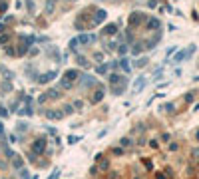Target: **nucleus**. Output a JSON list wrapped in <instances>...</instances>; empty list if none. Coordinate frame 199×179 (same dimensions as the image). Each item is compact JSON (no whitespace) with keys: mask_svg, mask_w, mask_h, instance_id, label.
Instances as JSON below:
<instances>
[{"mask_svg":"<svg viewBox=\"0 0 199 179\" xmlns=\"http://www.w3.org/2000/svg\"><path fill=\"white\" fill-rule=\"evenodd\" d=\"M120 143H122V147H127V145L131 143V139H129V137H122V139H120Z\"/></svg>","mask_w":199,"mask_h":179,"instance_id":"bb28decb","label":"nucleus"},{"mask_svg":"<svg viewBox=\"0 0 199 179\" xmlns=\"http://www.w3.org/2000/svg\"><path fill=\"white\" fill-rule=\"evenodd\" d=\"M126 88H127V84H118V86H111L109 92H111L114 96H122V94L126 92Z\"/></svg>","mask_w":199,"mask_h":179,"instance_id":"1a4fd4ad","label":"nucleus"},{"mask_svg":"<svg viewBox=\"0 0 199 179\" xmlns=\"http://www.w3.org/2000/svg\"><path fill=\"white\" fill-rule=\"evenodd\" d=\"M145 84H147V80L140 76V78H137V80L133 82V88H131V94H140V92H142V90L145 88Z\"/></svg>","mask_w":199,"mask_h":179,"instance_id":"423d86ee","label":"nucleus"},{"mask_svg":"<svg viewBox=\"0 0 199 179\" xmlns=\"http://www.w3.org/2000/svg\"><path fill=\"white\" fill-rule=\"evenodd\" d=\"M102 98H104V92H102V90H98V92H96V96L92 98V104H98V102H102Z\"/></svg>","mask_w":199,"mask_h":179,"instance_id":"a211bd4d","label":"nucleus"},{"mask_svg":"<svg viewBox=\"0 0 199 179\" xmlns=\"http://www.w3.org/2000/svg\"><path fill=\"white\" fill-rule=\"evenodd\" d=\"M118 64H120V68L126 72V74H129V72H131V66H129V60H127V58H122Z\"/></svg>","mask_w":199,"mask_h":179,"instance_id":"ddd939ff","label":"nucleus"},{"mask_svg":"<svg viewBox=\"0 0 199 179\" xmlns=\"http://www.w3.org/2000/svg\"><path fill=\"white\" fill-rule=\"evenodd\" d=\"M68 141H70V143H78V141H80V137H76V135H70V137H68Z\"/></svg>","mask_w":199,"mask_h":179,"instance_id":"7c9ffc66","label":"nucleus"},{"mask_svg":"<svg viewBox=\"0 0 199 179\" xmlns=\"http://www.w3.org/2000/svg\"><path fill=\"white\" fill-rule=\"evenodd\" d=\"M72 111H74V107H72V106H64V115H70Z\"/></svg>","mask_w":199,"mask_h":179,"instance_id":"cd10ccee","label":"nucleus"},{"mask_svg":"<svg viewBox=\"0 0 199 179\" xmlns=\"http://www.w3.org/2000/svg\"><path fill=\"white\" fill-rule=\"evenodd\" d=\"M78 78H80V72H78V70H68L66 74H64V78H62V80H64V82H68V84H74Z\"/></svg>","mask_w":199,"mask_h":179,"instance_id":"0eeeda50","label":"nucleus"},{"mask_svg":"<svg viewBox=\"0 0 199 179\" xmlns=\"http://www.w3.org/2000/svg\"><path fill=\"white\" fill-rule=\"evenodd\" d=\"M6 10H8V2H6V0H0V16H2Z\"/></svg>","mask_w":199,"mask_h":179,"instance_id":"5701e85b","label":"nucleus"},{"mask_svg":"<svg viewBox=\"0 0 199 179\" xmlns=\"http://www.w3.org/2000/svg\"><path fill=\"white\" fill-rule=\"evenodd\" d=\"M56 8V0H46V4H44V12L46 14H52Z\"/></svg>","mask_w":199,"mask_h":179,"instance_id":"f8f14e48","label":"nucleus"},{"mask_svg":"<svg viewBox=\"0 0 199 179\" xmlns=\"http://www.w3.org/2000/svg\"><path fill=\"white\" fill-rule=\"evenodd\" d=\"M118 52L122 54V56H126V52H127V42H124V44H122V46L118 48Z\"/></svg>","mask_w":199,"mask_h":179,"instance_id":"393cba45","label":"nucleus"},{"mask_svg":"<svg viewBox=\"0 0 199 179\" xmlns=\"http://www.w3.org/2000/svg\"><path fill=\"white\" fill-rule=\"evenodd\" d=\"M22 163H24V161H22V157H18V155H16L12 165H14V169H22Z\"/></svg>","mask_w":199,"mask_h":179,"instance_id":"4be33fe9","label":"nucleus"},{"mask_svg":"<svg viewBox=\"0 0 199 179\" xmlns=\"http://www.w3.org/2000/svg\"><path fill=\"white\" fill-rule=\"evenodd\" d=\"M96 72H98V74H106V72H108V66H106V64H102V66H98V68H96Z\"/></svg>","mask_w":199,"mask_h":179,"instance_id":"a878e982","label":"nucleus"},{"mask_svg":"<svg viewBox=\"0 0 199 179\" xmlns=\"http://www.w3.org/2000/svg\"><path fill=\"white\" fill-rule=\"evenodd\" d=\"M108 82H109V86H118V84H127L129 80H127L126 76H122V74H109Z\"/></svg>","mask_w":199,"mask_h":179,"instance_id":"7ed1b4c3","label":"nucleus"},{"mask_svg":"<svg viewBox=\"0 0 199 179\" xmlns=\"http://www.w3.org/2000/svg\"><path fill=\"white\" fill-rule=\"evenodd\" d=\"M44 149H46V137H44V139H42V137H40V139H36V141L32 143V151H34V153H44Z\"/></svg>","mask_w":199,"mask_h":179,"instance_id":"39448f33","label":"nucleus"},{"mask_svg":"<svg viewBox=\"0 0 199 179\" xmlns=\"http://www.w3.org/2000/svg\"><path fill=\"white\" fill-rule=\"evenodd\" d=\"M96 40H98V38H96L94 34H82L80 38H78L80 44H92V42H96Z\"/></svg>","mask_w":199,"mask_h":179,"instance_id":"9d476101","label":"nucleus"},{"mask_svg":"<svg viewBox=\"0 0 199 179\" xmlns=\"http://www.w3.org/2000/svg\"><path fill=\"white\" fill-rule=\"evenodd\" d=\"M60 96H62V94H60L58 90H50V92H48V98H52V100H56V98H60Z\"/></svg>","mask_w":199,"mask_h":179,"instance_id":"b1692460","label":"nucleus"},{"mask_svg":"<svg viewBox=\"0 0 199 179\" xmlns=\"http://www.w3.org/2000/svg\"><path fill=\"white\" fill-rule=\"evenodd\" d=\"M78 46H80V42H78V38H74V40H70V50H72V52H78Z\"/></svg>","mask_w":199,"mask_h":179,"instance_id":"412c9836","label":"nucleus"},{"mask_svg":"<svg viewBox=\"0 0 199 179\" xmlns=\"http://www.w3.org/2000/svg\"><path fill=\"white\" fill-rule=\"evenodd\" d=\"M195 137H197V139H199V131H197V135H195Z\"/></svg>","mask_w":199,"mask_h":179,"instance_id":"58836bf2","label":"nucleus"},{"mask_svg":"<svg viewBox=\"0 0 199 179\" xmlns=\"http://www.w3.org/2000/svg\"><path fill=\"white\" fill-rule=\"evenodd\" d=\"M144 48H145L144 42H135V44H133V48H131V52L135 54V56H140V54L144 52Z\"/></svg>","mask_w":199,"mask_h":179,"instance_id":"4468645a","label":"nucleus"},{"mask_svg":"<svg viewBox=\"0 0 199 179\" xmlns=\"http://www.w3.org/2000/svg\"><path fill=\"white\" fill-rule=\"evenodd\" d=\"M193 52H195V46H189L187 50H181V52H177V54H175L173 62H175V64H179V62H183L185 58H189V56H191Z\"/></svg>","mask_w":199,"mask_h":179,"instance_id":"f03ea898","label":"nucleus"},{"mask_svg":"<svg viewBox=\"0 0 199 179\" xmlns=\"http://www.w3.org/2000/svg\"><path fill=\"white\" fill-rule=\"evenodd\" d=\"M8 42V36H0V44H6Z\"/></svg>","mask_w":199,"mask_h":179,"instance_id":"c9c22d12","label":"nucleus"},{"mask_svg":"<svg viewBox=\"0 0 199 179\" xmlns=\"http://www.w3.org/2000/svg\"><path fill=\"white\" fill-rule=\"evenodd\" d=\"M108 18V12L106 10H96V14H94V18H92V26H98V24H102L104 20Z\"/></svg>","mask_w":199,"mask_h":179,"instance_id":"20e7f679","label":"nucleus"},{"mask_svg":"<svg viewBox=\"0 0 199 179\" xmlns=\"http://www.w3.org/2000/svg\"><path fill=\"white\" fill-rule=\"evenodd\" d=\"M18 131H26V124H24V122H20V124H18Z\"/></svg>","mask_w":199,"mask_h":179,"instance_id":"2f4dec72","label":"nucleus"},{"mask_svg":"<svg viewBox=\"0 0 199 179\" xmlns=\"http://www.w3.org/2000/svg\"><path fill=\"white\" fill-rule=\"evenodd\" d=\"M20 175H22V179H28L30 175H28V169H20Z\"/></svg>","mask_w":199,"mask_h":179,"instance_id":"c756f323","label":"nucleus"},{"mask_svg":"<svg viewBox=\"0 0 199 179\" xmlns=\"http://www.w3.org/2000/svg\"><path fill=\"white\" fill-rule=\"evenodd\" d=\"M116 32H118V26H116V24H106V26H104V34H116Z\"/></svg>","mask_w":199,"mask_h":179,"instance_id":"2eb2a0df","label":"nucleus"},{"mask_svg":"<svg viewBox=\"0 0 199 179\" xmlns=\"http://www.w3.org/2000/svg\"><path fill=\"white\" fill-rule=\"evenodd\" d=\"M114 153H116V155H122V153H124V149H120V147H116V149H114Z\"/></svg>","mask_w":199,"mask_h":179,"instance_id":"f704fd0d","label":"nucleus"},{"mask_svg":"<svg viewBox=\"0 0 199 179\" xmlns=\"http://www.w3.org/2000/svg\"><path fill=\"white\" fill-rule=\"evenodd\" d=\"M159 26H161V22H159L157 18H147V28L153 30V28H159Z\"/></svg>","mask_w":199,"mask_h":179,"instance_id":"dca6fc26","label":"nucleus"},{"mask_svg":"<svg viewBox=\"0 0 199 179\" xmlns=\"http://www.w3.org/2000/svg\"><path fill=\"white\" fill-rule=\"evenodd\" d=\"M56 74H58V72H46V74H42V76L38 78V82H40V84H48V82H52L56 78Z\"/></svg>","mask_w":199,"mask_h":179,"instance_id":"6e6552de","label":"nucleus"},{"mask_svg":"<svg viewBox=\"0 0 199 179\" xmlns=\"http://www.w3.org/2000/svg\"><path fill=\"white\" fill-rule=\"evenodd\" d=\"M8 141H10V143H16V135H14V133H10V135H8Z\"/></svg>","mask_w":199,"mask_h":179,"instance_id":"473e14b6","label":"nucleus"},{"mask_svg":"<svg viewBox=\"0 0 199 179\" xmlns=\"http://www.w3.org/2000/svg\"><path fill=\"white\" fill-rule=\"evenodd\" d=\"M76 62H78V66H82V68H88V60H86L84 56L76 54Z\"/></svg>","mask_w":199,"mask_h":179,"instance_id":"f3484780","label":"nucleus"},{"mask_svg":"<svg viewBox=\"0 0 199 179\" xmlns=\"http://www.w3.org/2000/svg\"><path fill=\"white\" fill-rule=\"evenodd\" d=\"M4 133V125H2V122H0V135Z\"/></svg>","mask_w":199,"mask_h":179,"instance_id":"e433bc0d","label":"nucleus"},{"mask_svg":"<svg viewBox=\"0 0 199 179\" xmlns=\"http://www.w3.org/2000/svg\"><path fill=\"white\" fill-rule=\"evenodd\" d=\"M58 177H60V169H54V171H52V175H50L48 179H58Z\"/></svg>","mask_w":199,"mask_h":179,"instance_id":"c85d7f7f","label":"nucleus"},{"mask_svg":"<svg viewBox=\"0 0 199 179\" xmlns=\"http://www.w3.org/2000/svg\"><path fill=\"white\" fill-rule=\"evenodd\" d=\"M145 64H147V58H140V60H135V62H133V66H135V68H144Z\"/></svg>","mask_w":199,"mask_h":179,"instance_id":"aec40b11","label":"nucleus"},{"mask_svg":"<svg viewBox=\"0 0 199 179\" xmlns=\"http://www.w3.org/2000/svg\"><path fill=\"white\" fill-rule=\"evenodd\" d=\"M147 22V16L142 14V12H131L129 14V26H137V24H144Z\"/></svg>","mask_w":199,"mask_h":179,"instance_id":"f257e3e1","label":"nucleus"},{"mask_svg":"<svg viewBox=\"0 0 199 179\" xmlns=\"http://www.w3.org/2000/svg\"><path fill=\"white\" fill-rule=\"evenodd\" d=\"M26 8H28L30 14H34V12H36V4H34V0H26Z\"/></svg>","mask_w":199,"mask_h":179,"instance_id":"6ab92c4d","label":"nucleus"},{"mask_svg":"<svg viewBox=\"0 0 199 179\" xmlns=\"http://www.w3.org/2000/svg\"><path fill=\"white\" fill-rule=\"evenodd\" d=\"M155 179H165V177H163L161 173H157V175H155Z\"/></svg>","mask_w":199,"mask_h":179,"instance_id":"4c0bfd02","label":"nucleus"},{"mask_svg":"<svg viewBox=\"0 0 199 179\" xmlns=\"http://www.w3.org/2000/svg\"><path fill=\"white\" fill-rule=\"evenodd\" d=\"M173 107H175L173 104H165V111H173Z\"/></svg>","mask_w":199,"mask_h":179,"instance_id":"72a5a7b5","label":"nucleus"},{"mask_svg":"<svg viewBox=\"0 0 199 179\" xmlns=\"http://www.w3.org/2000/svg\"><path fill=\"white\" fill-rule=\"evenodd\" d=\"M72 2H76V0H72Z\"/></svg>","mask_w":199,"mask_h":179,"instance_id":"ea45409f","label":"nucleus"},{"mask_svg":"<svg viewBox=\"0 0 199 179\" xmlns=\"http://www.w3.org/2000/svg\"><path fill=\"white\" fill-rule=\"evenodd\" d=\"M80 86H84V88H90V86H96V80H94L92 76H82V80H80Z\"/></svg>","mask_w":199,"mask_h":179,"instance_id":"9b49d317","label":"nucleus"}]
</instances>
